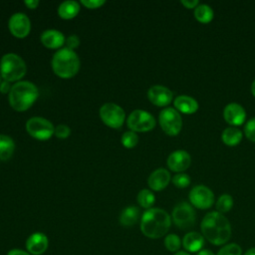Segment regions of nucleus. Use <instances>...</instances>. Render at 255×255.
I'll return each instance as SVG.
<instances>
[{"label":"nucleus","mask_w":255,"mask_h":255,"mask_svg":"<svg viewBox=\"0 0 255 255\" xmlns=\"http://www.w3.org/2000/svg\"><path fill=\"white\" fill-rule=\"evenodd\" d=\"M194 17L199 23L208 24L212 21L214 17V12L210 6L206 4H199L194 9Z\"/></svg>","instance_id":"393cba45"},{"label":"nucleus","mask_w":255,"mask_h":255,"mask_svg":"<svg viewBox=\"0 0 255 255\" xmlns=\"http://www.w3.org/2000/svg\"><path fill=\"white\" fill-rule=\"evenodd\" d=\"M171 181L174 186H176L178 188H185L190 184V177L188 176V174L180 172V173L175 174L172 177Z\"/></svg>","instance_id":"7c9ffc66"},{"label":"nucleus","mask_w":255,"mask_h":255,"mask_svg":"<svg viewBox=\"0 0 255 255\" xmlns=\"http://www.w3.org/2000/svg\"><path fill=\"white\" fill-rule=\"evenodd\" d=\"M147 98L151 104L156 107H166L173 99L172 92L161 85H155L148 89Z\"/></svg>","instance_id":"ddd939ff"},{"label":"nucleus","mask_w":255,"mask_h":255,"mask_svg":"<svg viewBox=\"0 0 255 255\" xmlns=\"http://www.w3.org/2000/svg\"><path fill=\"white\" fill-rule=\"evenodd\" d=\"M242 131L236 127H228L221 133V140L228 146H235L239 144L242 139Z\"/></svg>","instance_id":"412c9836"},{"label":"nucleus","mask_w":255,"mask_h":255,"mask_svg":"<svg viewBox=\"0 0 255 255\" xmlns=\"http://www.w3.org/2000/svg\"><path fill=\"white\" fill-rule=\"evenodd\" d=\"M173 255H190V254L188 252H186V251H178V252L174 253Z\"/></svg>","instance_id":"37998d69"},{"label":"nucleus","mask_w":255,"mask_h":255,"mask_svg":"<svg viewBox=\"0 0 255 255\" xmlns=\"http://www.w3.org/2000/svg\"><path fill=\"white\" fill-rule=\"evenodd\" d=\"M251 93H252L253 97H255V80L251 84Z\"/></svg>","instance_id":"79ce46f5"},{"label":"nucleus","mask_w":255,"mask_h":255,"mask_svg":"<svg viewBox=\"0 0 255 255\" xmlns=\"http://www.w3.org/2000/svg\"><path fill=\"white\" fill-rule=\"evenodd\" d=\"M27 72V66L24 60L17 54H5L0 61L1 77L8 82H17L21 80Z\"/></svg>","instance_id":"39448f33"},{"label":"nucleus","mask_w":255,"mask_h":255,"mask_svg":"<svg viewBox=\"0 0 255 255\" xmlns=\"http://www.w3.org/2000/svg\"><path fill=\"white\" fill-rule=\"evenodd\" d=\"M216 211L224 214L229 212L233 207V198L229 194H222L218 197V199L215 202Z\"/></svg>","instance_id":"bb28decb"},{"label":"nucleus","mask_w":255,"mask_h":255,"mask_svg":"<svg viewBox=\"0 0 255 255\" xmlns=\"http://www.w3.org/2000/svg\"><path fill=\"white\" fill-rule=\"evenodd\" d=\"M161 129L170 136L177 135L182 128V119L180 114L173 108L163 109L158 116Z\"/></svg>","instance_id":"0eeeda50"},{"label":"nucleus","mask_w":255,"mask_h":255,"mask_svg":"<svg viewBox=\"0 0 255 255\" xmlns=\"http://www.w3.org/2000/svg\"><path fill=\"white\" fill-rule=\"evenodd\" d=\"M38 96V89L33 83L20 81L12 86L8 99L12 109L17 112H24L31 108Z\"/></svg>","instance_id":"7ed1b4c3"},{"label":"nucleus","mask_w":255,"mask_h":255,"mask_svg":"<svg viewBox=\"0 0 255 255\" xmlns=\"http://www.w3.org/2000/svg\"><path fill=\"white\" fill-rule=\"evenodd\" d=\"M26 130L36 139L47 140L53 135L55 128L47 119L42 117H33L27 121Z\"/></svg>","instance_id":"6e6552de"},{"label":"nucleus","mask_w":255,"mask_h":255,"mask_svg":"<svg viewBox=\"0 0 255 255\" xmlns=\"http://www.w3.org/2000/svg\"><path fill=\"white\" fill-rule=\"evenodd\" d=\"M100 117L105 125L112 128H119L123 126L126 114L125 111L117 104L107 103L100 109Z\"/></svg>","instance_id":"9d476101"},{"label":"nucleus","mask_w":255,"mask_h":255,"mask_svg":"<svg viewBox=\"0 0 255 255\" xmlns=\"http://www.w3.org/2000/svg\"><path fill=\"white\" fill-rule=\"evenodd\" d=\"M48 245V237L41 232L32 233L26 240V249L31 255H41L45 253Z\"/></svg>","instance_id":"dca6fc26"},{"label":"nucleus","mask_w":255,"mask_h":255,"mask_svg":"<svg viewBox=\"0 0 255 255\" xmlns=\"http://www.w3.org/2000/svg\"><path fill=\"white\" fill-rule=\"evenodd\" d=\"M171 225V216L161 208L146 209L140 217L142 234L151 239L163 237Z\"/></svg>","instance_id":"f03ea898"},{"label":"nucleus","mask_w":255,"mask_h":255,"mask_svg":"<svg viewBox=\"0 0 255 255\" xmlns=\"http://www.w3.org/2000/svg\"><path fill=\"white\" fill-rule=\"evenodd\" d=\"M54 73L63 79H70L77 75L80 70V59L76 52L66 48L58 50L52 58Z\"/></svg>","instance_id":"20e7f679"},{"label":"nucleus","mask_w":255,"mask_h":255,"mask_svg":"<svg viewBox=\"0 0 255 255\" xmlns=\"http://www.w3.org/2000/svg\"><path fill=\"white\" fill-rule=\"evenodd\" d=\"M8 27L13 36L16 38H25L31 30V23L28 16L24 13L13 14L8 22Z\"/></svg>","instance_id":"f8f14e48"},{"label":"nucleus","mask_w":255,"mask_h":255,"mask_svg":"<svg viewBox=\"0 0 255 255\" xmlns=\"http://www.w3.org/2000/svg\"><path fill=\"white\" fill-rule=\"evenodd\" d=\"M166 163L170 170L180 173L190 166L191 156L185 150H174L168 155Z\"/></svg>","instance_id":"4468645a"},{"label":"nucleus","mask_w":255,"mask_h":255,"mask_svg":"<svg viewBox=\"0 0 255 255\" xmlns=\"http://www.w3.org/2000/svg\"><path fill=\"white\" fill-rule=\"evenodd\" d=\"M200 229L205 240L215 246H223L228 243L232 234L229 220L217 211H211L204 215Z\"/></svg>","instance_id":"f257e3e1"},{"label":"nucleus","mask_w":255,"mask_h":255,"mask_svg":"<svg viewBox=\"0 0 255 255\" xmlns=\"http://www.w3.org/2000/svg\"><path fill=\"white\" fill-rule=\"evenodd\" d=\"M171 221L181 230H188L195 225L196 213L191 204L187 202L177 203L171 213Z\"/></svg>","instance_id":"423d86ee"},{"label":"nucleus","mask_w":255,"mask_h":255,"mask_svg":"<svg viewBox=\"0 0 255 255\" xmlns=\"http://www.w3.org/2000/svg\"><path fill=\"white\" fill-rule=\"evenodd\" d=\"M121 141H122V144L125 147L132 148V147H134L137 144L138 136H137V134L134 131L128 130V131H126L125 133H123Z\"/></svg>","instance_id":"c756f323"},{"label":"nucleus","mask_w":255,"mask_h":255,"mask_svg":"<svg viewBox=\"0 0 255 255\" xmlns=\"http://www.w3.org/2000/svg\"><path fill=\"white\" fill-rule=\"evenodd\" d=\"M180 3L186 9H195L199 5V2L197 0H181Z\"/></svg>","instance_id":"c9c22d12"},{"label":"nucleus","mask_w":255,"mask_h":255,"mask_svg":"<svg viewBox=\"0 0 255 255\" xmlns=\"http://www.w3.org/2000/svg\"><path fill=\"white\" fill-rule=\"evenodd\" d=\"M15 150L14 140L6 134H0V160H8Z\"/></svg>","instance_id":"b1692460"},{"label":"nucleus","mask_w":255,"mask_h":255,"mask_svg":"<svg viewBox=\"0 0 255 255\" xmlns=\"http://www.w3.org/2000/svg\"><path fill=\"white\" fill-rule=\"evenodd\" d=\"M183 249L188 253H197L203 249L205 238L203 235L196 231L187 232L181 239Z\"/></svg>","instance_id":"a211bd4d"},{"label":"nucleus","mask_w":255,"mask_h":255,"mask_svg":"<svg viewBox=\"0 0 255 255\" xmlns=\"http://www.w3.org/2000/svg\"><path fill=\"white\" fill-rule=\"evenodd\" d=\"M0 83H1V79H0Z\"/></svg>","instance_id":"c03bdc74"},{"label":"nucleus","mask_w":255,"mask_h":255,"mask_svg":"<svg viewBox=\"0 0 255 255\" xmlns=\"http://www.w3.org/2000/svg\"><path fill=\"white\" fill-rule=\"evenodd\" d=\"M244 255H255V247L249 248V249L244 253Z\"/></svg>","instance_id":"a19ab883"},{"label":"nucleus","mask_w":255,"mask_h":255,"mask_svg":"<svg viewBox=\"0 0 255 255\" xmlns=\"http://www.w3.org/2000/svg\"><path fill=\"white\" fill-rule=\"evenodd\" d=\"M66 45H67V48L70 49V50H73L78 48L79 45H80V39L77 35H71L67 38L66 40Z\"/></svg>","instance_id":"f704fd0d"},{"label":"nucleus","mask_w":255,"mask_h":255,"mask_svg":"<svg viewBox=\"0 0 255 255\" xmlns=\"http://www.w3.org/2000/svg\"><path fill=\"white\" fill-rule=\"evenodd\" d=\"M24 3L30 9H36L38 7V5H39V1L38 0H25Z\"/></svg>","instance_id":"58836bf2"},{"label":"nucleus","mask_w":255,"mask_h":255,"mask_svg":"<svg viewBox=\"0 0 255 255\" xmlns=\"http://www.w3.org/2000/svg\"><path fill=\"white\" fill-rule=\"evenodd\" d=\"M7 255H31L28 251H24L21 249H12L10 250Z\"/></svg>","instance_id":"4c0bfd02"},{"label":"nucleus","mask_w":255,"mask_h":255,"mask_svg":"<svg viewBox=\"0 0 255 255\" xmlns=\"http://www.w3.org/2000/svg\"><path fill=\"white\" fill-rule=\"evenodd\" d=\"M223 118L230 127H238L244 124L246 120V113L244 108L237 103H230L225 106L223 110Z\"/></svg>","instance_id":"2eb2a0df"},{"label":"nucleus","mask_w":255,"mask_h":255,"mask_svg":"<svg viewBox=\"0 0 255 255\" xmlns=\"http://www.w3.org/2000/svg\"><path fill=\"white\" fill-rule=\"evenodd\" d=\"M138 204L145 209L152 208V205L154 204L155 201V196L152 191L149 189H141L136 196Z\"/></svg>","instance_id":"a878e982"},{"label":"nucleus","mask_w":255,"mask_h":255,"mask_svg":"<svg viewBox=\"0 0 255 255\" xmlns=\"http://www.w3.org/2000/svg\"><path fill=\"white\" fill-rule=\"evenodd\" d=\"M127 125L131 131L145 132L153 129L155 120L152 115L143 110H134L127 120Z\"/></svg>","instance_id":"1a4fd4ad"},{"label":"nucleus","mask_w":255,"mask_h":255,"mask_svg":"<svg viewBox=\"0 0 255 255\" xmlns=\"http://www.w3.org/2000/svg\"><path fill=\"white\" fill-rule=\"evenodd\" d=\"M188 198L191 205L198 209H208L215 201L212 190L205 185H195L192 187Z\"/></svg>","instance_id":"9b49d317"},{"label":"nucleus","mask_w":255,"mask_h":255,"mask_svg":"<svg viewBox=\"0 0 255 255\" xmlns=\"http://www.w3.org/2000/svg\"><path fill=\"white\" fill-rule=\"evenodd\" d=\"M11 86H10V82H8V81H3V82H1L0 83V92L2 93V94H9L10 93V91H11Z\"/></svg>","instance_id":"e433bc0d"},{"label":"nucleus","mask_w":255,"mask_h":255,"mask_svg":"<svg viewBox=\"0 0 255 255\" xmlns=\"http://www.w3.org/2000/svg\"><path fill=\"white\" fill-rule=\"evenodd\" d=\"M81 3L88 9H97L102 7L106 1L104 0H82Z\"/></svg>","instance_id":"72a5a7b5"},{"label":"nucleus","mask_w":255,"mask_h":255,"mask_svg":"<svg viewBox=\"0 0 255 255\" xmlns=\"http://www.w3.org/2000/svg\"><path fill=\"white\" fill-rule=\"evenodd\" d=\"M54 133L59 138H67L71 134V129L66 125H59L55 128Z\"/></svg>","instance_id":"473e14b6"},{"label":"nucleus","mask_w":255,"mask_h":255,"mask_svg":"<svg viewBox=\"0 0 255 255\" xmlns=\"http://www.w3.org/2000/svg\"><path fill=\"white\" fill-rule=\"evenodd\" d=\"M196 255H216V254L210 249H201L199 252L196 253Z\"/></svg>","instance_id":"ea45409f"},{"label":"nucleus","mask_w":255,"mask_h":255,"mask_svg":"<svg viewBox=\"0 0 255 255\" xmlns=\"http://www.w3.org/2000/svg\"><path fill=\"white\" fill-rule=\"evenodd\" d=\"M139 219V209L136 206L126 207L120 215V223L123 226L129 227L134 225Z\"/></svg>","instance_id":"4be33fe9"},{"label":"nucleus","mask_w":255,"mask_h":255,"mask_svg":"<svg viewBox=\"0 0 255 255\" xmlns=\"http://www.w3.org/2000/svg\"><path fill=\"white\" fill-rule=\"evenodd\" d=\"M170 181V173L165 168H157L150 173L147 178V184L151 190H163Z\"/></svg>","instance_id":"f3484780"},{"label":"nucleus","mask_w":255,"mask_h":255,"mask_svg":"<svg viewBox=\"0 0 255 255\" xmlns=\"http://www.w3.org/2000/svg\"><path fill=\"white\" fill-rule=\"evenodd\" d=\"M80 12V4L76 1H65L58 8V15L65 20L75 18Z\"/></svg>","instance_id":"5701e85b"},{"label":"nucleus","mask_w":255,"mask_h":255,"mask_svg":"<svg viewBox=\"0 0 255 255\" xmlns=\"http://www.w3.org/2000/svg\"><path fill=\"white\" fill-rule=\"evenodd\" d=\"M245 136L252 142H255V118L250 119L244 127Z\"/></svg>","instance_id":"2f4dec72"},{"label":"nucleus","mask_w":255,"mask_h":255,"mask_svg":"<svg viewBox=\"0 0 255 255\" xmlns=\"http://www.w3.org/2000/svg\"><path fill=\"white\" fill-rule=\"evenodd\" d=\"M40 40L41 43L48 49H58L62 47L66 42L63 33L55 29H49L44 31L41 34Z\"/></svg>","instance_id":"6ab92c4d"},{"label":"nucleus","mask_w":255,"mask_h":255,"mask_svg":"<svg viewBox=\"0 0 255 255\" xmlns=\"http://www.w3.org/2000/svg\"><path fill=\"white\" fill-rule=\"evenodd\" d=\"M173 105L177 112L185 115H192L196 113L199 108L197 101L186 95L177 96L173 101Z\"/></svg>","instance_id":"aec40b11"},{"label":"nucleus","mask_w":255,"mask_h":255,"mask_svg":"<svg viewBox=\"0 0 255 255\" xmlns=\"http://www.w3.org/2000/svg\"><path fill=\"white\" fill-rule=\"evenodd\" d=\"M216 255H242V248L237 243H226L217 251Z\"/></svg>","instance_id":"c85d7f7f"},{"label":"nucleus","mask_w":255,"mask_h":255,"mask_svg":"<svg viewBox=\"0 0 255 255\" xmlns=\"http://www.w3.org/2000/svg\"><path fill=\"white\" fill-rule=\"evenodd\" d=\"M164 247L166 248V250H168L169 252L172 253H176L179 251L180 247L182 246V242L181 239L179 238L178 235L176 234H167L164 237Z\"/></svg>","instance_id":"cd10ccee"}]
</instances>
